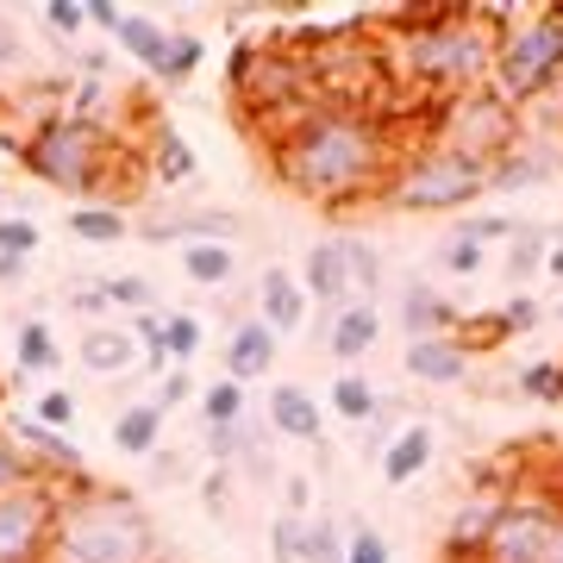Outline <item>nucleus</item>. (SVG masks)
Masks as SVG:
<instances>
[{
  "mask_svg": "<svg viewBox=\"0 0 563 563\" xmlns=\"http://www.w3.org/2000/svg\"><path fill=\"white\" fill-rule=\"evenodd\" d=\"M401 157V139L388 113L376 107H351V101H320L307 107L301 120H288L269 139V163L276 181L295 188L313 207H357L383 195L388 169Z\"/></svg>",
  "mask_w": 563,
  "mask_h": 563,
  "instance_id": "f257e3e1",
  "label": "nucleus"
},
{
  "mask_svg": "<svg viewBox=\"0 0 563 563\" xmlns=\"http://www.w3.org/2000/svg\"><path fill=\"white\" fill-rule=\"evenodd\" d=\"M495 25H501V13L420 7V13L388 20V32H395L388 63L401 69L407 88L439 95V101H457L470 88H488L495 81Z\"/></svg>",
  "mask_w": 563,
  "mask_h": 563,
  "instance_id": "f03ea898",
  "label": "nucleus"
},
{
  "mask_svg": "<svg viewBox=\"0 0 563 563\" xmlns=\"http://www.w3.org/2000/svg\"><path fill=\"white\" fill-rule=\"evenodd\" d=\"M44 563H157V526L125 488L76 483L57 507Z\"/></svg>",
  "mask_w": 563,
  "mask_h": 563,
  "instance_id": "7ed1b4c3",
  "label": "nucleus"
},
{
  "mask_svg": "<svg viewBox=\"0 0 563 563\" xmlns=\"http://www.w3.org/2000/svg\"><path fill=\"white\" fill-rule=\"evenodd\" d=\"M13 151H20V163L32 169V176L51 181V188H63V195L120 207V188H113L120 139H113L107 125H88V120H76V113L63 107V113H44Z\"/></svg>",
  "mask_w": 563,
  "mask_h": 563,
  "instance_id": "20e7f679",
  "label": "nucleus"
},
{
  "mask_svg": "<svg viewBox=\"0 0 563 563\" xmlns=\"http://www.w3.org/2000/svg\"><path fill=\"white\" fill-rule=\"evenodd\" d=\"M488 169L495 163L457 151L439 132H420L413 144H401V157H395L376 201L395 207V213H457V207L488 195Z\"/></svg>",
  "mask_w": 563,
  "mask_h": 563,
  "instance_id": "39448f33",
  "label": "nucleus"
},
{
  "mask_svg": "<svg viewBox=\"0 0 563 563\" xmlns=\"http://www.w3.org/2000/svg\"><path fill=\"white\" fill-rule=\"evenodd\" d=\"M563 81V7L501 13L495 25V95L507 107H526Z\"/></svg>",
  "mask_w": 563,
  "mask_h": 563,
  "instance_id": "423d86ee",
  "label": "nucleus"
},
{
  "mask_svg": "<svg viewBox=\"0 0 563 563\" xmlns=\"http://www.w3.org/2000/svg\"><path fill=\"white\" fill-rule=\"evenodd\" d=\"M239 101L251 120L269 125V139H276L288 120H301L307 107H320V63L295 51V44H263L257 63H251V76L239 81Z\"/></svg>",
  "mask_w": 563,
  "mask_h": 563,
  "instance_id": "0eeeda50",
  "label": "nucleus"
},
{
  "mask_svg": "<svg viewBox=\"0 0 563 563\" xmlns=\"http://www.w3.org/2000/svg\"><path fill=\"white\" fill-rule=\"evenodd\" d=\"M483 563H563V495L514 488L501 526L483 544Z\"/></svg>",
  "mask_w": 563,
  "mask_h": 563,
  "instance_id": "6e6552de",
  "label": "nucleus"
},
{
  "mask_svg": "<svg viewBox=\"0 0 563 563\" xmlns=\"http://www.w3.org/2000/svg\"><path fill=\"white\" fill-rule=\"evenodd\" d=\"M432 132L451 139L457 151H470V157L501 163L507 151L520 144V107H507L495 88H470V95H457V101H439Z\"/></svg>",
  "mask_w": 563,
  "mask_h": 563,
  "instance_id": "1a4fd4ad",
  "label": "nucleus"
},
{
  "mask_svg": "<svg viewBox=\"0 0 563 563\" xmlns=\"http://www.w3.org/2000/svg\"><path fill=\"white\" fill-rule=\"evenodd\" d=\"M57 507H63V488L51 476L20 488V495H7L0 501V563H44Z\"/></svg>",
  "mask_w": 563,
  "mask_h": 563,
  "instance_id": "9d476101",
  "label": "nucleus"
},
{
  "mask_svg": "<svg viewBox=\"0 0 563 563\" xmlns=\"http://www.w3.org/2000/svg\"><path fill=\"white\" fill-rule=\"evenodd\" d=\"M507 501H514V488H507L501 470H495L488 483L470 488V495L457 501V514H451V526H444V558L451 563H483V544H488V532L501 526Z\"/></svg>",
  "mask_w": 563,
  "mask_h": 563,
  "instance_id": "9b49d317",
  "label": "nucleus"
},
{
  "mask_svg": "<svg viewBox=\"0 0 563 563\" xmlns=\"http://www.w3.org/2000/svg\"><path fill=\"white\" fill-rule=\"evenodd\" d=\"M470 357H476V344H463L457 332H444V339H407L401 363L413 383H432V388H451L470 376Z\"/></svg>",
  "mask_w": 563,
  "mask_h": 563,
  "instance_id": "f8f14e48",
  "label": "nucleus"
},
{
  "mask_svg": "<svg viewBox=\"0 0 563 563\" xmlns=\"http://www.w3.org/2000/svg\"><path fill=\"white\" fill-rule=\"evenodd\" d=\"M276 351H282V339L257 320V313H251V320H239L232 332H225L220 363H225V376H232V383H263V376L276 369Z\"/></svg>",
  "mask_w": 563,
  "mask_h": 563,
  "instance_id": "ddd939ff",
  "label": "nucleus"
},
{
  "mask_svg": "<svg viewBox=\"0 0 563 563\" xmlns=\"http://www.w3.org/2000/svg\"><path fill=\"white\" fill-rule=\"evenodd\" d=\"M13 444L38 463L51 483H57V476H63V483H88V470H81V457L69 451V439H63V432H51L44 420H32V413H13Z\"/></svg>",
  "mask_w": 563,
  "mask_h": 563,
  "instance_id": "4468645a",
  "label": "nucleus"
},
{
  "mask_svg": "<svg viewBox=\"0 0 563 563\" xmlns=\"http://www.w3.org/2000/svg\"><path fill=\"white\" fill-rule=\"evenodd\" d=\"M257 320L276 332V339H288V332H301V320H307V288L282 263H269L257 276Z\"/></svg>",
  "mask_w": 563,
  "mask_h": 563,
  "instance_id": "2eb2a0df",
  "label": "nucleus"
},
{
  "mask_svg": "<svg viewBox=\"0 0 563 563\" xmlns=\"http://www.w3.org/2000/svg\"><path fill=\"white\" fill-rule=\"evenodd\" d=\"M401 325L407 339H444V332H463V307L451 295H439V288H426V282H407Z\"/></svg>",
  "mask_w": 563,
  "mask_h": 563,
  "instance_id": "dca6fc26",
  "label": "nucleus"
},
{
  "mask_svg": "<svg viewBox=\"0 0 563 563\" xmlns=\"http://www.w3.org/2000/svg\"><path fill=\"white\" fill-rule=\"evenodd\" d=\"M376 344H383V307L376 301L344 307V313H332V325H325V351L339 363H363Z\"/></svg>",
  "mask_w": 563,
  "mask_h": 563,
  "instance_id": "f3484780",
  "label": "nucleus"
},
{
  "mask_svg": "<svg viewBox=\"0 0 563 563\" xmlns=\"http://www.w3.org/2000/svg\"><path fill=\"white\" fill-rule=\"evenodd\" d=\"M76 357L88 376H125L139 363V339H132V325H81Z\"/></svg>",
  "mask_w": 563,
  "mask_h": 563,
  "instance_id": "a211bd4d",
  "label": "nucleus"
},
{
  "mask_svg": "<svg viewBox=\"0 0 563 563\" xmlns=\"http://www.w3.org/2000/svg\"><path fill=\"white\" fill-rule=\"evenodd\" d=\"M307 301H325L332 313H344V307H357V295H351V276H344V251L339 239H320L313 251H307Z\"/></svg>",
  "mask_w": 563,
  "mask_h": 563,
  "instance_id": "6ab92c4d",
  "label": "nucleus"
},
{
  "mask_svg": "<svg viewBox=\"0 0 563 563\" xmlns=\"http://www.w3.org/2000/svg\"><path fill=\"white\" fill-rule=\"evenodd\" d=\"M269 432H276V439H295V444H313L325 432V407L313 401L301 383H282L276 395H269Z\"/></svg>",
  "mask_w": 563,
  "mask_h": 563,
  "instance_id": "aec40b11",
  "label": "nucleus"
},
{
  "mask_svg": "<svg viewBox=\"0 0 563 563\" xmlns=\"http://www.w3.org/2000/svg\"><path fill=\"white\" fill-rule=\"evenodd\" d=\"M432 451H439V432H432L426 420L401 426V432H395V444L383 451V483L388 488H407L413 476H426V470H432Z\"/></svg>",
  "mask_w": 563,
  "mask_h": 563,
  "instance_id": "412c9836",
  "label": "nucleus"
},
{
  "mask_svg": "<svg viewBox=\"0 0 563 563\" xmlns=\"http://www.w3.org/2000/svg\"><path fill=\"white\" fill-rule=\"evenodd\" d=\"M163 444V407L157 401H132L113 413V451L120 457H151Z\"/></svg>",
  "mask_w": 563,
  "mask_h": 563,
  "instance_id": "4be33fe9",
  "label": "nucleus"
},
{
  "mask_svg": "<svg viewBox=\"0 0 563 563\" xmlns=\"http://www.w3.org/2000/svg\"><path fill=\"white\" fill-rule=\"evenodd\" d=\"M558 176V157L551 151H526V144H514L495 169H488V195H520V188H539V181Z\"/></svg>",
  "mask_w": 563,
  "mask_h": 563,
  "instance_id": "5701e85b",
  "label": "nucleus"
},
{
  "mask_svg": "<svg viewBox=\"0 0 563 563\" xmlns=\"http://www.w3.org/2000/svg\"><path fill=\"white\" fill-rule=\"evenodd\" d=\"M169 38H176V32H169L163 20H151V13H125V25L113 32V44H120L139 69H151V76H157L163 57H169Z\"/></svg>",
  "mask_w": 563,
  "mask_h": 563,
  "instance_id": "b1692460",
  "label": "nucleus"
},
{
  "mask_svg": "<svg viewBox=\"0 0 563 563\" xmlns=\"http://www.w3.org/2000/svg\"><path fill=\"white\" fill-rule=\"evenodd\" d=\"M195 151H188V139H181L176 125H151V176L163 181V188H181V181H195Z\"/></svg>",
  "mask_w": 563,
  "mask_h": 563,
  "instance_id": "393cba45",
  "label": "nucleus"
},
{
  "mask_svg": "<svg viewBox=\"0 0 563 563\" xmlns=\"http://www.w3.org/2000/svg\"><path fill=\"white\" fill-rule=\"evenodd\" d=\"M181 276L195 282V288H225V282L239 276V251L232 244H181Z\"/></svg>",
  "mask_w": 563,
  "mask_h": 563,
  "instance_id": "a878e982",
  "label": "nucleus"
},
{
  "mask_svg": "<svg viewBox=\"0 0 563 563\" xmlns=\"http://www.w3.org/2000/svg\"><path fill=\"white\" fill-rule=\"evenodd\" d=\"M376 407H383V388L369 383V376H357V369H344L339 383H332V413L351 426H369L376 420Z\"/></svg>",
  "mask_w": 563,
  "mask_h": 563,
  "instance_id": "bb28decb",
  "label": "nucleus"
},
{
  "mask_svg": "<svg viewBox=\"0 0 563 563\" xmlns=\"http://www.w3.org/2000/svg\"><path fill=\"white\" fill-rule=\"evenodd\" d=\"M69 232H76L81 244H120L125 232H132V220H125L120 207L81 201V207H69Z\"/></svg>",
  "mask_w": 563,
  "mask_h": 563,
  "instance_id": "cd10ccee",
  "label": "nucleus"
},
{
  "mask_svg": "<svg viewBox=\"0 0 563 563\" xmlns=\"http://www.w3.org/2000/svg\"><path fill=\"white\" fill-rule=\"evenodd\" d=\"M339 251H344V276H351V295H357V307L376 301V295H383V257H376L363 239H339Z\"/></svg>",
  "mask_w": 563,
  "mask_h": 563,
  "instance_id": "c85d7f7f",
  "label": "nucleus"
},
{
  "mask_svg": "<svg viewBox=\"0 0 563 563\" xmlns=\"http://www.w3.org/2000/svg\"><path fill=\"white\" fill-rule=\"evenodd\" d=\"M195 401H201V420H207V426H239V420H251V407H244V383H232V376L207 383Z\"/></svg>",
  "mask_w": 563,
  "mask_h": 563,
  "instance_id": "c756f323",
  "label": "nucleus"
},
{
  "mask_svg": "<svg viewBox=\"0 0 563 563\" xmlns=\"http://www.w3.org/2000/svg\"><path fill=\"white\" fill-rule=\"evenodd\" d=\"M13 351H20V369H25V376H51V369L63 363V351H57V339H51V325H44V320H25Z\"/></svg>",
  "mask_w": 563,
  "mask_h": 563,
  "instance_id": "7c9ffc66",
  "label": "nucleus"
},
{
  "mask_svg": "<svg viewBox=\"0 0 563 563\" xmlns=\"http://www.w3.org/2000/svg\"><path fill=\"white\" fill-rule=\"evenodd\" d=\"M514 251H507V282H514V288H520L526 276H539L544 269V251H551V232H539V225H520V232H514Z\"/></svg>",
  "mask_w": 563,
  "mask_h": 563,
  "instance_id": "2f4dec72",
  "label": "nucleus"
},
{
  "mask_svg": "<svg viewBox=\"0 0 563 563\" xmlns=\"http://www.w3.org/2000/svg\"><path fill=\"white\" fill-rule=\"evenodd\" d=\"M551 320V307L539 301V295H526V288H514L501 307H495V325H501V339H520V332H539V325Z\"/></svg>",
  "mask_w": 563,
  "mask_h": 563,
  "instance_id": "473e14b6",
  "label": "nucleus"
},
{
  "mask_svg": "<svg viewBox=\"0 0 563 563\" xmlns=\"http://www.w3.org/2000/svg\"><path fill=\"white\" fill-rule=\"evenodd\" d=\"M526 395V401H544V407H558L563 401V369H558V357H532L520 369V383H514Z\"/></svg>",
  "mask_w": 563,
  "mask_h": 563,
  "instance_id": "72a5a7b5",
  "label": "nucleus"
},
{
  "mask_svg": "<svg viewBox=\"0 0 563 563\" xmlns=\"http://www.w3.org/2000/svg\"><path fill=\"white\" fill-rule=\"evenodd\" d=\"M32 483H44V470L25 457L7 432H0V501H7V495H20V488H32Z\"/></svg>",
  "mask_w": 563,
  "mask_h": 563,
  "instance_id": "f704fd0d",
  "label": "nucleus"
},
{
  "mask_svg": "<svg viewBox=\"0 0 563 563\" xmlns=\"http://www.w3.org/2000/svg\"><path fill=\"white\" fill-rule=\"evenodd\" d=\"M101 295H107V307H120V313H132V320L157 307V288H151L144 276H107Z\"/></svg>",
  "mask_w": 563,
  "mask_h": 563,
  "instance_id": "c9c22d12",
  "label": "nucleus"
},
{
  "mask_svg": "<svg viewBox=\"0 0 563 563\" xmlns=\"http://www.w3.org/2000/svg\"><path fill=\"white\" fill-rule=\"evenodd\" d=\"M269 558L276 563H307V520L301 514H276V526H269Z\"/></svg>",
  "mask_w": 563,
  "mask_h": 563,
  "instance_id": "e433bc0d",
  "label": "nucleus"
},
{
  "mask_svg": "<svg viewBox=\"0 0 563 563\" xmlns=\"http://www.w3.org/2000/svg\"><path fill=\"white\" fill-rule=\"evenodd\" d=\"M201 57H207V44L195 38V32H176V38H169V57H163V69H157V81H188L195 69H201Z\"/></svg>",
  "mask_w": 563,
  "mask_h": 563,
  "instance_id": "4c0bfd02",
  "label": "nucleus"
},
{
  "mask_svg": "<svg viewBox=\"0 0 563 563\" xmlns=\"http://www.w3.org/2000/svg\"><path fill=\"white\" fill-rule=\"evenodd\" d=\"M483 251H488V244H476V239H463V232H451V244H444L432 263H439L444 276H483Z\"/></svg>",
  "mask_w": 563,
  "mask_h": 563,
  "instance_id": "58836bf2",
  "label": "nucleus"
},
{
  "mask_svg": "<svg viewBox=\"0 0 563 563\" xmlns=\"http://www.w3.org/2000/svg\"><path fill=\"white\" fill-rule=\"evenodd\" d=\"M38 251V220H20V213H0V257H20L32 263Z\"/></svg>",
  "mask_w": 563,
  "mask_h": 563,
  "instance_id": "ea45409f",
  "label": "nucleus"
},
{
  "mask_svg": "<svg viewBox=\"0 0 563 563\" xmlns=\"http://www.w3.org/2000/svg\"><path fill=\"white\" fill-rule=\"evenodd\" d=\"M195 357H201V320L195 313H169V363L188 369Z\"/></svg>",
  "mask_w": 563,
  "mask_h": 563,
  "instance_id": "a19ab883",
  "label": "nucleus"
},
{
  "mask_svg": "<svg viewBox=\"0 0 563 563\" xmlns=\"http://www.w3.org/2000/svg\"><path fill=\"white\" fill-rule=\"evenodd\" d=\"M344 563H395V558H388V539H383V532L357 520L351 532H344Z\"/></svg>",
  "mask_w": 563,
  "mask_h": 563,
  "instance_id": "79ce46f5",
  "label": "nucleus"
},
{
  "mask_svg": "<svg viewBox=\"0 0 563 563\" xmlns=\"http://www.w3.org/2000/svg\"><path fill=\"white\" fill-rule=\"evenodd\" d=\"M307 563H344V532L332 520H307Z\"/></svg>",
  "mask_w": 563,
  "mask_h": 563,
  "instance_id": "37998d69",
  "label": "nucleus"
},
{
  "mask_svg": "<svg viewBox=\"0 0 563 563\" xmlns=\"http://www.w3.org/2000/svg\"><path fill=\"white\" fill-rule=\"evenodd\" d=\"M32 420H44L51 432H69V426H76V395H63V388H44L38 401H32Z\"/></svg>",
  "mask_w": 563,
  "mask_h": 563,
  "instance_id": "c03bdc74",
  "label": "nucleus"
},
{
  "mask_svg": "<svg viewBox=\"0 0 563 563\" xmlns=\"http://www.w3.org/2000/svg\"><path fill=\"white\" fill-rule=\"evenodd\" d=\"M44 25H51L57 38H81V32H88V7H81V0H51V7H44Z\"/></svg>",
  "mask_w": 563,
  "mask_h": 563,
  "instance_id": "a18cd8bd",
  "label": "nucleus"
},
{
  "mask_svg": "<svg viewBox=\"0 0 563 563\" xmlns=\"http://www.w3.org/2000/svg\"><path fill=\"white\" fill-rule=\"evenodd\" d=\"M457 232L463 239H476V244H501V239L520 232V220H507V213H476V220H463Z\"/></svg>",
  "mask_w": 563,
  "mask_h": 563,
  "instance_id": "49530a36",
  "label": "nucleus"
},
{
  "mask_svg": "<svg viewBox=\"0 0 563 563\" xmlns=\"http://www.w3.org/2000/svg\"><path fill=\"white\" fill-rule=\"evenodd\" d=\"M25 69V38H20V25L0 13V76H20Z\"/></svg>",
  "mask_w": 563,
  "mask_h": 563,
  "instance_id": "de8ad7c7",
  "label": "nucleus"
},
{
  "mask_svg": "<svg viewBox=\"0 0 563 563\" xmlns=\"http://www.w3.org/2000/svg\"><path fill=\"white\" fill-rule=\"evenodd\" d=\"M181 401H195V376H188V369H169L157 383V407L169 413V407H181Z\"/></svg>",
  "mask_w": 563,
  "mask_h": 563,
  "instance_id": "09e8293b",
  "label": "nucleus"
},
{
  "mask_svg": "<svg viewBox=\"0 0 563 563\" xmlns=\"http://www.w3.org/2000/svg\"><path fill=\"white\" fill-rule=\"evenodd\" d=\"M257 51H263V44H251V38H244V44H232V57H225V88H239V81L251 76V63H257Z\"/></svg>",
  "mask_w": 563,
  "mask_h": 563,
  "instance_id": "8fccbe9b",
  "label": "nucleus"
},
{
  "mask_svg": "<svg viewBox=\"0 0 563 563\" xmlns=\"http://www.w3.org/2000/svg\"><path fill=\"white\" fill-rule=\"evenodd\" d=\"M76 313H88V325H107V295H101V282H88V288H76Z\"/></svg>",
  "mask_w": 563,
  "mask_h": 563,
  "instance_id": "3c124183",
  "label": "nucleus"
},
{
  "mask_svg": "<svg viewBox=\"0 0 563 563\" xmlns=\"http://www.w3.org/2000/svg\"><path fill=\"white\" fill-rule=\"evenodd\" d=\"M81 7H88V25H101V32H120L125 25V13L113 7V0H81Z\"/></svg>",
  "mask_w": 563,
  "mask_h": 563,
  "instance_id": "603ef678",
  "label": "nucleus"
},
{
  "mask_svg": "<svg viewBox=\"0 0 563 563\" xmlns=\"http://www.w3.org/2000/svg\"><path fill=\"white\" fill-rule=\"evenodd\" d=\"M282 495H288V501H282V514H301V520H307V495H313V488H307V476H282Z\"/></svg>",
  "mask_w": 563,
  "mask_h": 563,
  "instance_id": "864d4df0",
  "label": "nucleus"
},
{
  "mask_svg": "<svg viewBox=\"0 0 563 563\" xmlns=\"http://www.w3.org/2000/svg\"><path fill=\"white\" fill-rule=\"evenodd\" d=\"M81 51H88V57H81V69H88V81H101V76H107V51H101V44H81Z\"/></svg>",
  "mask_w": 563,
  "mask_h": 563,
  "instance_id": "5fc2aeb1",
  "label": "nucleus"
},
{
  "mask_svg": "<svg viewBox=\"0 0 563 563\" xmlns=\"http://www.w3.org/2000/svg\"><path fill=\"white\" fill-rule=\"evenodd\" d=\"M544 269L563 282V239H551V251H544Z\"/></svg>",
  "mask_w": 563,
  "mask_h": 563,
  "instance_id": "6e6d98bb",
  "label": "nucleus"
},
{
  "mask_svg": "<svg viewBox=\"0 0 563 563\" xmlns=\"http://www.w3.org/2000/svg\"><path fill=\"white\" fill-rule=\"evenodd\" d=\"M32 263H20V257H0V282H20Z\"/></svg>",
  "mask_w": 563,
  "mask_h": 563,
  "instance_id": "4d7b16f0",
  "label": "nucleus"
},
{
  "mask_svg": "<svg viewBox=\"0 0 563 563\" xmlns=\"http://www.w3.org/2000/svg\"><path fill=\"white\" fill-rule=\"evenodd\" d=\"M551 313H558V320H563V301H558V307H551Z\"/></svg>",
  "mask_w": 563,
  "mask_h": 563,
  "instance_id": "13d9d810",
  "label": "nucleus"
},
{
  "mask_svg": "<svg viewBox=\"0 0 563 563\" xmlns=\"http://www.w3.org/2000/svg\"><path fill=\"white\" fill-rule=\"evenodd\" d=\"M0 201H7V188H0Z\"/></svg>",
  "mask_w": 563,
  "mask_h": 563,
  "instance_id": "bf43d9fd",
  "label": "nucleus"
}]
</instances>
